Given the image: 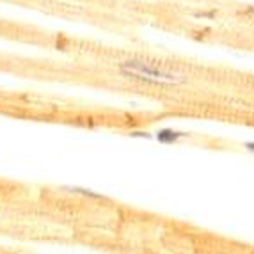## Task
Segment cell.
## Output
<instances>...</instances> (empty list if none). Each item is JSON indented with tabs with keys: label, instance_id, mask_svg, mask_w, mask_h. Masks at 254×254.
Masks as SVG:
<instances>
[{
	"label": "cell",
	"instance_id": "1",
	"mask_svg": "<svg viewBox=\"0 0 254 254\" xmlns=\"http://www.w3.org/2000/svg\"><path fill=\"white\" fill-rule=\"evenodd\" d=\"M119 71L127 78H133V80L146 82V84H182L185 78L178 75L176 71L165 69L155 63H149L146 59H127L123 63H119Z\"/></svg>",
	"mask_w": 254,
	"mask_h": 254
},
{
	"label": "cell",
	"instance_id": "2",
	"mask_svg": "<svg viewBox=\"0 0 254 254\" xmlns=\"http://www.w3.org/2000/svg\"><path fill=\"white\" fill-rule=\"evenodd\" d=\"M189 133L185 131H178V130H173V128H164V130H158L155 139L160 142V144H174V142H178L180 139L187 137Z\"/></svg>",
	"mask_w": 254,
	"mask_h": 254
},
{
	"label": "cell",
	"instance_id": "3",
	"mask_svg": "<svg viewBox=\"0 0 254 254\" xmlns=\"http://www.w3.org/2000/svg\"><path fill=\"white\" fill-rule=\"evenodd\" d=\"M61 190L69 192V194H76V195H84V197H91V199H103L102 194L93 192L91 189H84V187H61Z\"/></svg>",
	"mask_w": 254,
	"mask_h": 254
},
{
	"label": "cell",
	"instance_id": "4",
	"mask_svg": "<svg viewBox=\"0 0 254 254\" xmlns=\"http://www.w3.org/2000/svg\"><path fill=\"white\" fill-rule=\"evenodd\" d=\"M130 137H142V139H151V133H148V131H130Z\"/></svg>",
	"mask_w": 254,
	"mask_h": 254
},
{
	"label": "cell",
	"instance_id": "5",
	"mask_svg": "<svg viewBox=\"0 0 254 254\" xmlns=\"http://www.w3.org/2000/svg\"><path fill=\"white\" fill-rule=\"evenodd\" d=\"M244 148H246L247 151L254 153V142H246V144H244Z\"/></svg>",
	"mask_w": 254,
	"mask_h": 254
}]
</instances>
